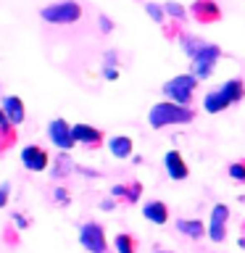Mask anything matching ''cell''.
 <instances>
[{
  "label": "cell",
  "mask_w": 245,
  "mask_h": 253,
  "mask_svg": "<svg viewBox=\"0 0 245 253\" xmlns=\"http://www.w3.org/2000/svg\"><path fill=\"white\" fill-rule=\"evenodd\" d=\"M150 126H169V124H187L193 122V111L187 106H177V103H156L148 114Z\"/></svg>",
  "instance_id": "6da1fadb"
},
{
  "label": "cell",
  "mask_w": 245,
  "mask_h": 253,
  "mask_svg": "<svg viewBox=\"0 0 245 253\" xmlns=\"http://www.w3.org/2000/svg\"><path fill=\"white\" fill-rule=\"evenodd\" d=\"M195 84H198V79L193 74H179V77H174L163 84V95L171 98V103H177V106H187V103L193 100Z\"/></svg>",
  "instance_id": "7a4b0ae2"
},
{
  "label": "cell",
  "mask_w": 245,
  "mask_h": 253,
  "mask_svg": "<svg viewBox=\"0 0 245 253\" xmlns=\"http://www.w3.org/2000/svg\"><path fill=\"white\" fill-rule=\"evenodd\" d=\"M40 16L50 24H74V21H79V16H82V8H79L74 0H66V3H55V5L42 8Z\"/></svg>",
  "instance_id": "3957f363"
},
{
  "label": "cell",
  "mask_w": 245,
  "mask_h": 253,
  "mask_svg": "<svg viewBox=\"0 0 245 253\" xmlns=\"http://www.w3.org/2000/svg\"><path fill=\"white\" fill-rule=\"evenodd\" d=\"M79 243L87 253H106L108 251V243H106V232L98 221H87L79 229Z\"/></svg>",
  "instance_id": "277c9868"
},
{
  "label": "cell",
  "mask_w": 245,
  "mask_h": 253,
  "mask_svg": "<svg viewBox=\"0 0 245 253\" xmlns=\"http://www.w3.org/2000/svg\"><path fill=\"white\" fill-rule=\"evenodd\" d=\"M219 55H221V50L216 45H205L201 53L193 58V77L195 79H205V77H211V71H213V66H216V61H219Z\"/></svg>",
  "instance_id": "5b68a950"
},
{
  "label": "cell",
  "mask_w": 245,
  "mask_h": 253,
  "mask_svg": "<svg viewBox=\"0 0 245 253\" xmlns=\"http://www.w3.org/2000/svg\"><path fill=\"white\" fill-rule=\"evenodd\" d=\"M47 137H50V142H53L55 148H61L63 153L77 145L74 132H71V126L63 122V119H53V122L47 124Z\"/></svg>",
  "instance_id": "8992f818"
},
{
  "label": "cell",
  "mask_w": 245,
  "mask_h": 253,
  "mask_svg": "<svg viewBox=\"0 0 245 253\" xmlns=\"http://www.w3.org/2000/svg\"><path fill=\"white\" fill-rule=\"evenodd\" d=\"M227 219H229V209L224 203H216L211 211V224H208V237L213 243H221L227 237Z\"/></svg>",
  "instance_id": "52a82bcc"
},
{
  "label": "cell",
  "mask_w": 245,
  "mask_h": 253,
  "mask_svg": "<svg viewBox=\"0 0 245 253\" xmlns=\"http://www.w3.org/2000/svg\"><path fill=\"white\" fill-rule=\"evenodd\" d=\"M21 164L29 171H45L47 169V153L37 145H27V148H21Z\"/></svg>",
  "instance_id": "ba28073f"
},
{
  "label": "cell",
  "mask_w": 245,
  "mask_h": 253,
  "mask_svg": "<svg viewBox=\"0 0 245 253\" xmlns=\"http://www.w3.org/2000/svg\"><path fill=\"white\" fill-rule=\"evenodd\" d=\"M163 164H166V174H169L171 179H185L187 177V164L177 150H169L163 158Z\"/></svg>",
  "instance_id": "9c48e42d"
},
{
  "label": "cell",
  "mask_w": 245,
  "mask_h": 253,
  "mask_svg": "<svg viewBox=\"0 0 245 253\" xmlns=\"http://www.w3.org/2000/svg\"><path fill=\"white\" fill-rule=\"evenodd\" d=\"M193 13H195V19H198V21L211 24V21H216V19H219V5L213 3V0H195Z\"/></svg>",
  "instance_id": "30bf717a"
},
{
  "label": "cell",
  "mask_w": 245,
  "mask_h": 253,
  "mask_svg": "<svg viewBox=\"0 0 245 253\" xmlns=\"http://www.w3.org/2000/svg\"><path fill=\"white\" fill-rule=\"evenodd\" d=\"M3 111H5L8 122H11L13 126H19L24 122V103H21V98H16V95L3 98Z\"/></svg>",
  "instance_id": "8fae6325"
},
{
  "label": "cell",
  "mask_w": 245,
  "mask_h": 253,
  "mask_svg": "<svg viewBox=\"0 0 245 253\" xmlns=\"http://www.w3.org/2000/svg\"><path fill=\"white\" fill-rule=\"evenodd\" d=\"M142 216H145L148 221H156V224H166L169 209H166L163 201H150V203H145V209H142Z\"/></svg>",
  "instance_id": "7c38bea8"
},
{
  "label": "cell",
  "mask_w": 245,
  "mask_h": 253,
  "mask_svg": "<svg viewBox=\"0 0 245 253\" xmlns=\"http://www.w3.org/2000/svg\"><path fill=\"white\" fill-rule=\"evenodd\" d=\"M229 106V98L221 90H213L205 95V100H203V108L208 111V114H219V111H224Z\"/></svg>",
  "instance_id": "4fadbf2b"
},
{
  "label": "cell",
  "mask_w": 245,
  "mask_h": 253,
  "mask_svg": "<svg viewBox=\"0 0 245 253\" xmlns=\"http://www.w3.org/2000/svg\"><path fill=\"white\" fill-rule=\"evenodd\" d=\"M71 132H74L77 142H87V145H95V142L100 140V132L92 129V126H87V124H74V126H71Z\"/></svg>",
  "instance_id": "5bb4252c"
},
{
  "label": "cell",
  "mask_w": 245,
  "mask_h": 253,
  "mask_svg": "<svg viewBox=\"0 0 245 253\" xmlns=\"http://www.w3.org/2000/svg\"><path fill=\"white\" fill-rule=\"evenodd\" d=\"M177 229L182 235H187V237H203L205 235V227H203L201 219H179Z\"/></svg>",
  "instance_id": "9a60e30c"
},
{
  "label": "cell",
  "mask_w": 245,
  "mask_h": 253,
  "mask_svg": "<svg viewBox=\"0 0 245 253\" xmlns=\"http://www.w3.org/2000/svg\"><path fill=\"white\" fill-rule=\"evenodd\" d=\"M108 150H111L116 158H126V156L132 153V140H129V137H111Z\"/></svg>",
  "instance_id": "2e32d148"
},
{
  "label": "cell",
  "mask_w": 245,
  "mask_h": 253,
  "mask_svg": "<svg viewBox=\"0 0 245 253\" xmlns=\"http://www.w3.org/2000/svg\"><path fill=\"white\" fill-rule=\"evenodd\" d=\"M221 92L229 98V103H235V100H240L243 95H245V87H243L240 79H229V82L221 84Z\"/></svg>",
  "instance_id": "e0dca14e"
},
{
  "label": "cell",
  "mask_w": 245,
  "mask_h": 253,
  "mask_svg": "<svg viewBox=\"0 0 245 253\" xmlns=\"http://www.w3.org/2000/svg\"><path fill=\"white\" fill-rule=\"evenodd\" d=\"M182 47H185V53L190 55V58H195V55L205 47V42L203 40H195V37H185L182 40Z\"/></svg>",
  "instance_id": "ac0fdd59"
},
{
  "label": "cell",
  "mask_w": 245,
  "mask_h": 253,
  "mask_svg": "<svg viewBox=\"0 0 245 253\" xmlns=\"http://www.w3.org/2000/svg\"><path fill=\"white\" fill-rule=\"evenodd\" d=\"M114 245H116L119 253H134V240L129 235H124V232L114 237Z\"/></svg>",
  "instance_id": "d6986e66"
},
{
  "label": "cell",
  "mask_w": 245,
  "mask_h": 253,
  "mask_svg": "<svg viewBox=\"0 0 245 253\" xmlns=\"http://www.w3.org/2000/svg\"><path fill=\"white\" fill-rule=\"evenodd\" d=\"M145 11H148V16H150V19H153V21H163V8L161 5H156V3H148L145 5Z\"/></svg>",
  "instance_id": "ffe728a7"
},
{
  "label": "cell",
  "mask_w": 245,
  "mask_h": 253,
  "mask_svg": "<svg viewBox=\"0 0 245 253\" xmlns=\"http://www.w3.org/2000/svg\"><path fill=\"white\" fill-rule=\"evenodd\" d=\"M163 11L169 13V16H174V19H182V16H185V8H182L179 3H166Z\"/></svg>",
  "instance_id": "44dd1931"
},
{
  "label": "cell",
  "mask_w": 245,
  "mask_h": 253,
  "mask_svg": "<svg viewBox=\"0 0 245 253\" xmlns=\"http://www.w3.org/2000/svg\"><path fill=\"white\" fill-rule=\"evenodd\" d=\"M229 177L245 182V164H232V166H229Z\"/></svg>",
  "instance_id": "7402d4cb"
},
{
  "label": "cell",
  "mask_w": 245,
  "mask_h": 253,
  "mask_svg": "<svg viewBox=\"0 0 245 253\" xmlns=\"http://www.w3.org/2000/svg\"><path fill=\"white\" fill-rule=\"evenodd\" d=\"M140 193H142V190H140V185H132V187H126V201H137V198H140Z\"/></svg>",
  "instance_id": "603a6c76"
},
{
  "label": "cell",
  "mask_w": 245,
  "mask_h": 253,
  "mask_svg": "<svg viewBox=\"0 0 245 253\" xmlns=\"http://www.w3.org/2000/svg\"><path fill=\"white\" fill-rule=\"evenodd\" d=\"M58 166H61V169H55V171H53L55 177H61V174H66V171L71 169V164L66 161V158H58Z\"/></svg>",
  "instance_id": "cb8c5ba5"
},
{
  "label": "cell",
  "mask_w": 245,
  "mask_h": 253,
  "mask_svg": "<svg viewBox=\"0 0 245 253\" xmlns=\"http://www.w3.org/2000/svg\"><path fill=\"white\" fill-rule=\"evenodd\" d=\"M103 77H106V79H116L119 77V69L116 66H106V69H103Z\"/></svg>",
  "instance_id": "d4e9b609"
},
{
  "label": "cell",
  "mask_w": 245,
  "mask_h": 253,
  "mask_svg": "<svg viewBox=\"0 0 245 253\" xmlns=\"http://www.w3.org/2000/svg\"><path fill=\"white\" fill-rule=\"evenodd\" d=\"M8 190H11L8 185H0V209H3V206L8 203Z\"/></svg>",
  "instance_id": "484cf974"
},
{
  "label": "cell",
  "mask_w": 245,
  "mask_h": 253,
  "mask_svg": "<svg viewBox=\"0 0 245 253\" xmlns=\"http://www.w3.org/2000/svg\"><path fill=\"white\" fill-rule=\"evenodd\" d=\"M55 198H58L61 203H66V201H69V193H66L63 187H58V190H55Z\"/></svg>",
  "instance_id": "4316f807"
},
{
  "label": "cell",
  "mask_w": 245,
  "mask_h": 253,
  "mask_svg": "<svg viewBox=\"0 0 245 253\" xmlns=\"http://www.w3.org/2000/svg\"><path fill=\"white\" fill-rule=\"evenodd\" d=\"M0 126H3V129H8V126H11V122H8V116H5L3 108H0Z\"/></svg>",
  "instance_id": "83f0119b"
},
{
  "label": "cell",
  "mask_w": 245,
  "mask_h": 253,
  "mask_svg": "<svg viewBox=\"0 0 245 253\" xmlns=\"http://www.w3.org/2000/svg\"><path fill=\"white\" fill-rule=\"evenodd\" d=\"M100 29L103 32H111V21L106 19V16H100Z\"/></svg>",
  "instance_id": "f1b7e54d"
},
{
  "label": "cell",
  "mask_w": 245,
  "mask_h": 253,
  "mask_svg": "<svg viewBox=\"0 0 245 253\" xmlns=\"http://www.w3.org/2000/svg\"><path fill=\"white\" fill-rule=\"evenodd\" d=\"M111 195H126V187L124 185H116L114 190H111Z\"/></svg>",
  "instance_id": "f546056e"
},
{
  "label": "cell",
  "mask_w": 245,
  "mask_h": 253,
  "mask_svg": "<svg viewBox=\"0 0 245 253\" xmlns=\"http://www.w3.org/2000/svg\"><path fill=\"white\" fill-rule=\"evenodd\" d=\"M13 219H16V224H19L21 229H24V227H27V219H24V216H19V213H16V216H13Z\"/></svg>",
  "instance_id": "4dcf8cb0"
},
{
  "label": "cell",
  "mask_w": 245,
  "mask_h": 253,
  "mask_svg": "<svg viewBox=\"0 0 245 253\" xmlns=\"http://www.w3.org/2000/svg\"><path fill=\"white\" fill-rule=\"evenodd\" d=\"M158 253H166V251H158Z\"/></svg>",
  "instance_id": "1f68e13d"
}]
</instances>
